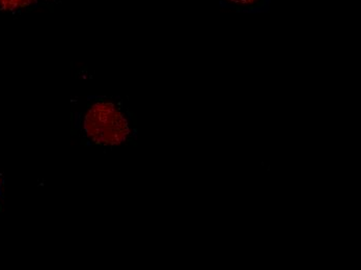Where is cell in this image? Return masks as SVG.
<instances>
[{
    "mask_svg": "<svg viewBox=\"0 0 361 270\" xmlns=\"http://www.w3.org/2000/svg\"><path fill=\"white\" fill-rule=\"evenodd\" d=\"M226 1L232 2L233 6H237V8H241V10H248V8H252L253 4H255L257 0H226Z\"/></svg>",
    "mask_w": 361,
    "mask_h": 270,
    "instance_id": "cell-3",
    "label": "cell"
},
{
    "mask_svg": "<svg viewBox=\"0 0 361 270\" xmlns=\"http://www.w3.org/2000/svg\"><path fill=\"white\" fill-rule=\"evenodd\" d=\"M85 128L96 142L118 144L127 135L128 121L120 105L98 99L85 111Z\"/></svg>",
    "mask_w": 361,
    "mask_h": 270,
    "instance_id": "cell-1",
    "label": "cell"
},
{
    "mask_svg": "<svg viewBox=\"0 0 361 270\" xmlns=\"http://www.w3.org/2000/svg\"><path fill=\"white\" fill-rule=\"evenodd\" d=\"M42 1H54V0H0V10L6 12H17L24 8H32Z\"/></svg>",
    "mask_w": 361,
    "mask_h": 270,
    "instance_id": "cell-2",
    "label": "cell"
}]
</instances>
